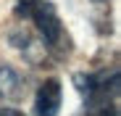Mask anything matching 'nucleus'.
<instances>
[{
	"instance_id": "f257e3e1",
	"label": "nucleus",
	"mask_w": 121,
	"mask_h": 116,
	"mask_svg": "<svg viewBox=\"0 0 121 116\" xmlns=\"http://www.w3.org/2000/svg\"><path fill=\"white\" fill-rule=\"evenodd\" d=\"M16 16L29 18V21L37 27L39 37L45 40L48 50L58 58L69 55L71 45H69V37L63 32V24L58 18V11L50 0H18L16 3Z\"/></svg>"
},
{
	"instance_id": "f03ea898",
	"label": "nucleus",
	"mask_w": 121,
	"mask_h": 116,
	"mask_svg": "<svg viewBox=\"0 0 121 116\" xmlns=\"http://www.w3.org/2000/svg\"><path fill=\"white\" fill-rule=\"evenodd\" d=\"M74 85L87 100V113H92L97 108L116 103V98H118V69L95 71V74H76Z\"/></svg>"
},
{
	"instance_id": "7ed1b4c3",
	"label": "nucleus",
	"mask_w": 121,
	"mask_h": 116,
	"mask_svg": "<svg viewBox=\"0 0 121 116\" xmlns=\"http://www.w3.org/2000/svg\"><path fill=\"white\" fill-rule=\"evenodd\" d=\"M63 103V87L58 79H48L39 85L34 95V116H58Z\"/></svg>"
},
{
	"instance_id": "20e7f679",
	"label": "nucleus",
	"mask_w": 121,
	"mask_h": 116,
	"mask_svg": "<svg viewBox=\"0 0 121 116\" xmlns=\"http://www.w3.org/2000/svg\"><path fill=\"white\" fill-rule=\"evenodd\" d=\"M21 95V76L11 66H0V100H16Z\"/></svg>"
},
{
	"instance_id": "39448f33",
	"label": "nucleus",
	"mask_w": 121,
	"mask_h": 116,
	"mask_svg": "<svg viewBox=\"0 0 121 116\" xmlns=\"http://www.w3.org/2000/svg\"><path fill=\"white\" fill-rule=\"evenodd\" d=\"M90 116H118V108H116V103H113V106H105V108H97V111H92Z\"/></svg>"
},
{
	"instance_id": "423d86ee",
	"label": "nucleus",
	"mask_w": 121,
	"mask_h": 116,
	"mask_svg": "<svg viewBox=\"0 0 121 116\" xmlns=\"http://www.w3.org/2000/svg\"><path fill=\"white\" fill-rule=\"evenodd\" d=\"M0 116H26V113L16 111V108H0Z\"/></svg>"
},
{
	"instance_id": "0eeeda50",
	"label": "nucleus",
	"mask_w": 121,
	"mask_h": 116,
	"mask_svg": "<svg viewBox=\"0 0 121 116\" xmlns=\"http://www.w3.org/2000/svg\"><path fill=\"white\" fill-rule=\"evenodd\" d=\"M97 3H103V0H97Z\"/></svg>"
}]
</instances>
